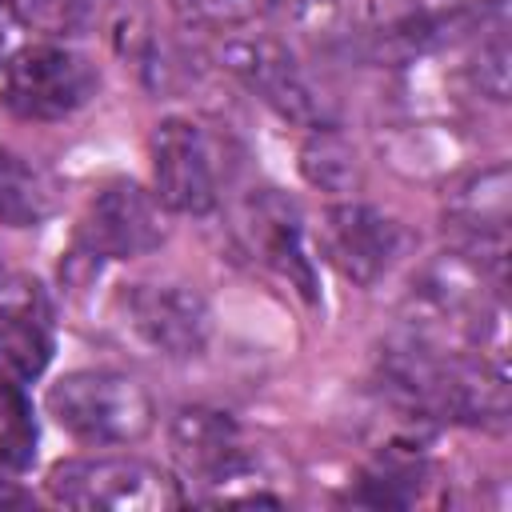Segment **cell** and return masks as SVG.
I'll use <instances>...</instances> for the list:
<instances>
[{"instance_id":"7402d4cb","label":"cell","mask_w":512,"mask_h":512,"mask_svg":"<svg viewBox=\"0 0 512 512\" xmlns=\"http://www.w3.org/2000/svg\"><path fill=\"white\" fill-rule=\"evenodd\" d=\"M0 276H4V264H0Z\"/></svg>"},{"instance_id":"277c9868","label":"cell","mask_w":512,"mask_h":512,"mask_svg":"<svg viewBox=\"0 0 512 512\" xmlns=\"http://www.w3.org/2000/svg\"><path fill=\"white\" fill-rule=\"evenodd\" d=\"M96 88V64L72 44H24L0 64V104L20 120H68L96 96Z\"/></svg>"},{"instance_id":"44dd1931","label":"cell","mask_w":512,"mask_h":512,"mask_svg":"<svg viewBox=\"0 0 512 512\" xmlns=\"http://www.w3.org/2000/svg\"><path fill=\"white\" fill-rule=\"evenodd\" d=\"M20 8H16V0H0V64L8 60V52H12V36L20 32Z\"/></svg>"},{"instance_id":"d6986e66","label":"cell","mask_w":512,"mask_h":512,"mask_svg":"<svg viewBox=\"0 0 512 512\" xmlns=\"http://www.w3.org/2000/svg\"><path fill=\"white\" fill-rule=\"evenodd\" d=\"M268 8H276L280 20L288 28H296L300 36H308V40L336 36L340 32V20H344L340 0H268Z\"/></svg>"},{"instance_id":"4fadbf2b","label":"cell","mask_w":512,"mask_h":512,"mask_svg":"<svg viewBox=\"0 0 512 512\" xmlns=\"http://www.w3.org/2000/svg\"><path fill=\"white\" fill-rule=\"evenodd\" d=\"M52 360L48 324L32 312V304H0V376L8 384H32Z\"/></svg>"},{"instance_id":"9c48e42d","label":"cell","mask_w":512,"mask_h":512,"mask_svg":"<svg viewBox=\"0 0 512 512\" xmlns=\"http://www.w3.org/2000/svg\"><path fill=\"white\" fill-rule=\"evenodd\" d=\"M244 236L252 256L280 272L304 300H316V256L308 248V232L292 200L272 188L256 192L244 208Z\"/></svg>"},{"instance_id":"7a4b0ae2","label":"cell","mask_w":512,"mask_h":512,"mask_svg":"<svg viewBox=\"0 0 512 512\" xmlns=\"http://www.w3.org/2000/svg\"><path fill=\"white\" fill-rule=\"evenodd\" d=\"M48 496L76 512H164L184 504L180 480L128 452L64 456L48 468Z\"/></svg>"},{"instance_id":"ffe728a7","label":"cell","mask_w":512,"mask_h":512,"mask_svg":"<svg viewBox=\"0 0 512 512\" xmlns=\"http://www.w3.org/2000/svg\"><path fill=\"white\" fill-rule=\"evenodd\" d=\"M408 16L420 20H436V24H468V16L480 8V0H404Z\"/></svg>"},{"instance_id":"6da1fadb","label":"cell","mask_w":512,"mask_h":512,"mask_svg":"<svg viewBox=\"0 0 512 512\" xmlns=\"http://www.w3.org/2000/svg\"><path fill=\"white\" fill-rule=\"evenodd\" d=\"M48 416L80 444L92 448H128L156 428L152 392L116 368H76L48 384Z\"/></svg>"},{"instance_id":"52a82bcc","label":"cell","mask_w":512,"mask_h":512,"mask_svg":"<svg viewBox=\"0 0 512 512\" xmlns=\"http://www.w3.org/2000/svg\"><path fill=\"white\" fill-rule=\"evenodd\" d=\"M168 240V208L156 192L136 180L104 184L80 224V256L92 260H136L156 252Z\"/></svg>"},{"instance_id":"5b68a950","label":"cell","mask_w":512,"mask_h":512,"mask_svg":"<svg viewBox=\"0 0 512 512\" xmlns=\"http://www.w3.org/2000/svg\"><path fill=\"white\" fill-rule=\"evenodd\" d=\"M412 248V232L384 208L356 196L332 200L320 216V252L360 288H376Z\"/></svg>"},{"instance_id":"e0dca14e","label":"cell","mask_w":512,"mask_h":512,"mask_svg":"<svg viewBox=\"0 0 512 512\" xmlns=\"http://www.w3.org/2000/svg\"><path fill=\"white\" fill-rule=\"evenodd\" d=\"M16 8H20V20H32L56 36H76V32H88L112 8V0H28Z\"/></svg>"},{"instance_id":"9a60e30c","label":"cell","mask_w":512,"mask_h":512,"mask_svg":"<svg viewBox=\"0 0 512 512\" xmlns=\"http://www.w3.org/2000/svg\"><path fill=\"white\" fill-rule=\"evenodd\" d=\"M36 428L28 416V400L20 384H8L0 376V472H16L32 460Z\"/></svg>"},{"instance_id":"7c38bea8","label":"cell","mask_w":512,"mask_h":512,"mask_svg":"<svg viewBox=\"0 0 512 512\" xmlns=\"http://www.w3.org/2000/svg\"><path fill=\"white\" fill-rule=\"evenodd\" d=\"M300 176L344 200V196H356L360 184H364V164H360V152L356 144L340 132V124L332 128H308V140L300 144Z\"/></svg>"},{"instance_id":"2e32d148","label":"cell","mask_w":512,"mask_h":512,"mask_svg":"<svg viewBox=\"0 0 512 512\" xmlns=\"http://www.w3.org/2000/svg\"><path fill=\"white\" fill-rule=\"evenodd\" d=\"M464 80H468L472 92H480L492 104H504L508 100L512 72H508V36H504V24H496L488 36H480V44L472 48V56L464 64Z\"/></svg>"},{"instance_id":"8fae6325","label":"cell","mask_w":512,"mask_h":512,"mask_svg":"<svg viewBox=\"0 0 512 512\" xmlns=\"http://www.w3.org/2000/svg\"><path fill=\"white\" fill-rule=\"evenodd\" d=\"M384 164L400 172L404 180H448L460 172L464 144L452 132V124L408 116L404 124H392L388 136H380Z\"/></svg>"},{"instance_id":"5bb4252c","label":"cell","mask_w":512,"mask_h":512,"mask_svg":"<svg viewBox=\"0 0 512 512\" xmlns=\"http://www.w3.org/2000/svg\"><path fill=\"white\" fill-rule=\"evenodd\" d=\"M56 212V184L20 152L0 148V224L40 228Z\"/></svg>"},{"instance_id":"8992f818","label":"cell","mask_w":512,"mask_h":512,"mask_svg":"<svg viewBox=\"0 0 512 512\" xmlns=\"http://www.w3.org/2000/svg\"><path fill=\"white\" fill-rule=\"evenodd\" d=\"M152 192L168 212L208 216L220 204V164L212 136L188 116H164L148 136Z\"/></svg>"},{"instance_id":"ac0fdd59","label":"cell","mask_w":512,"mask_h":512,"mask_svg":"<svg viewBox=\"0 0 512 512\" xmlns=\"http://www.w3.org/2000/svg\"><path fill=\"white\" fill-rule=\"evenodd\" d=\"M176 16L204 32H232L268 12V0H172Z\"/></svg>"},{"instance_id":"3957f363","label":"cell","mask_w":512,"mask_h":512,"mask_svg":"<svg viewBox=\"0 0 512 512\" xmlns=\"http://www.w3.org/2000/svg\"><path fill=\"white\" fill-rule=\"evenodd\" d=\"M216 60L232 80H240L276 116H284L300 128H332L336 124L332 100L316 88V80L304 72V64L292 56V48L280 44L276 36L232 28L220 40Z\"/></svg>"},{"instance_id":"ba28073f","label":"cell","mask_w":512,"mask_h":512,"mask_svg":"<svg viewBox=\"0 0 512 512\" xmlns=\"http://www.w3.org/2000/svg\"><path fill=\"white\" fill-rule=\"evenodd\" d=\"M120 320L164 360H192L212 340V308L188 284H128L120 296Z\"/></svg>"},{"instance_id":"30bf717a","label":"cell","mask_w":512,"mask_h":512,"mask_svg":"<svg viewBox=\"0 0 512 512\" xmlns=\"http://www.w3.org/2000/svg\"><path fill=\"white\" fill-rule=\"evenodd\" d=\"M512 216V172L504 160L448 176L444 184V220L464 236L468 248H504Z\"/></svg>"}]
</instances>
